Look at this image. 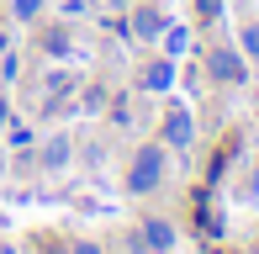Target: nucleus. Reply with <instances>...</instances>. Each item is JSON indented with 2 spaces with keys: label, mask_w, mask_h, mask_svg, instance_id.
I'll return each mask as SVG.
<instances>
[{
  "label": "nucleus",
  "mask_w": 259,
  "mask_h": 254,
  "mask_svg": "<svg viewBox=\"0 0 259 254\" xmlns=\"http://www.w3.org/2000/svg\"><path fill=\"white\" fill-rule=\"evenodd\" d=\"M138 32H143V37H154V32H159V16H148V11H143V16H138Z\"/></svg>",
  "instance_id": "5"
},
{
  "label": "nucleus",
  "mask_w": 259,
  "mask_h": 254,
  "mask_svg": "<svg viewBox=\"0 0 259 254\" xmlns=\"http://www.w3.org/2000/svg\"><path fill=\"white\" fill-rule=\"evenodd\" d=\"M69 254H96V244H74V249H69Z\"/></svg>",
  "instance_id": "8"
},
{
  "label": "nucleus",
  "mask_w": 259,
  "mask_h": 254,
  "mask_svg": "<svg viewBox=\"0 0 259 254\" xmlns=\"http://www.w3.org/2000/svg\"><path fill=\"white\" fill-rule=\"evenodd\" d=\"M37 6L42 0H16V16H37Z\"/></svg>",
  "instance_id": "6"
},
{
  "label": "nucleus",
  "mask_w": 259,
  "mask_h": 254,
  "mask_svg": "<svg viewBox=\"0 0 259 254\" xmlns=\"http://www.w3.org/2000/svg\"><path fill=\"white\" fill-rule=\"evenodd\" d=\"M169 138H175V143H191V117H185V111H175V117H169Z\"/></svg>",
  "instance_id": "3"
},
{
  "label": "nucleus",
  "mask_w": 259,
  "mask_h": 254,
  "mask_svg": "<svg viewBox=\"0 0 259 254\" xmlns=\"http://www.w3.org/2000/svg\"><path fill=\"white\" fill-rule=\"evenodd\" d=\"M211 69H217L222 79H243V64H238V53H211Z\"/></svg>",
  "instance_id": "2"
},
{
  "label": "nucleus",
  "mask_w": 259,
  "mask_h": 254,
  "mask_svg": "<svg viewBox=\"0 0 259 254\" xmlns=\"http://www.w3.org/2000/svg\"><path fill=\"white\" fill-rule=\"evenodd\" d=\"M243 43H249V53H259V27H249V32H243Z\"/></svg>",
  "instance_id": "7"
},
{
  "label": "nucleus",
  "mask_w": 259,
  "mask_h": 254,
  "mask_svg": "<svg viewBox=\"0 0 259 254\" xmlns=\"http://www.w3.org/2000/svg\"><path fill=\"white\" fill-rule=\"evenodd\" d=\"M0 254H11V249H0Z\"/></svg>",
  "instance_id": "11"
},
{
  "label": "nucleus",
  "mask_w": 259,
  "mask_h": 254,
  "mask_svg": "<svg viewBox=\"0 0 259 254\" xmlns=\"http://www.w3.org/2000/svg\"><path fill=\"white\" fill-rule=\"evenodd\" d=\"M0 122H6V101H0Z\"/></svg>",
  "instance_id": "9"
},
{
  "label": "nucleus",
  "mask_w": 259,
  "mask_h": 254,
  "mask_svg": "<svg viewBox=\"0 0 259 254\" xmlns=\"http://www.w3.org/2000/svg\"><path fill=\"white\" fill-rule=\"evenodd\" d=\"M148 244H154V249H169V244H175L169 223H148Z\"/></svg>",
  "instance_id": "4"
},
{
  "label": "nucleus",
  "mask_w": 259,
  "mask_h": 254,
  "mask_svg": "<svg viewBox=\"0 0 259 254\" xmlns=\"http://www.w3.org/2000/svg\"><path fill=\"white\" fill-rule=\"evenodd\" d=\"M53 254H69V249H53Z\"/></svg>",
  "instance_id": "10"
},
{
  "label": "nucleus",
  "mask_w": 259,
  "mask_h": 254,
  "mask_svg": "<svg viewBox=\"0 0 259 254\" xmlns=\"http://www.w3.org/2000/svg\"><path fill=\"white\" fill-rule=\"evenodd\" d=\"M159 170H164L159 148H138V159H133V191H154L159 186Z\"/></svg>",
  "instance_id": "1"
}]
</instances>
